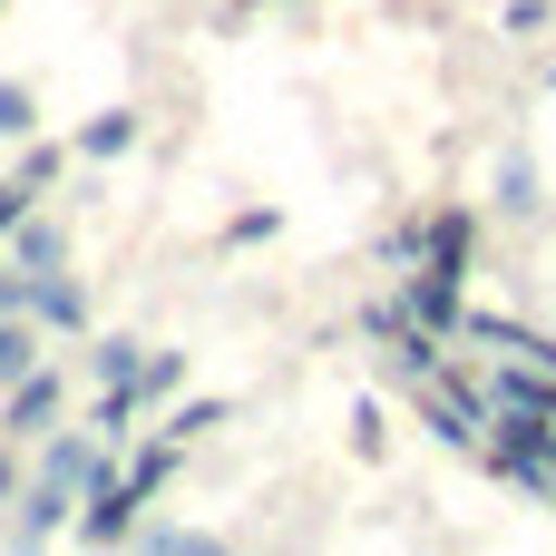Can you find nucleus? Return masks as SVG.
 <instances>
[{
	"instance_id": "9b49d317",
	"label": "nucleus",
	"mask_w": 556,
	"mask_h": 556,
	"mask_svg": "<svg viewBox=\"0 0 556 556\" xmlns=\"http://www.w3.org/2000/svg\"><path fill=\"white\" fill-rule=\"evenodd\" d=\"M10 264H29V274H59V264H68V235H59L49 215H20V225H10Z\"/></svg>"
},
{
	"instance_id": "7ed1b4c3",
	"label": "nucleus",
	"mask_w": 556,
	"mask_h": 556,
	"mask_svg": "<svg viewBox=\"0 0 556 556\" xmlns=\"http://www.w3.org/2000/svg\"><path fill=\"white\" fill-rule=\"evenodd\" d=\"M59 410H68V381L39 362V371H20L0 391V440H39V430H59Z\"/></svg>"
},
{
	"instance_id": "aec40b11",
	"label": "nucleus",
	"mask_w": 556,
	"mask_h": 556,
	"mask_svg": "<svg viewBox=\"0 0 556 556\" xmlns=\"http://www.w3.org/2000/svg\"><path fill=\"white\" fill-rule=\"evenodd\" d=\"M274 225H283V215H274V205H244V215H235V225H225V244H264V235H274Z\"/></svg>"
},
{
	"instance_id": "5701e85b",
	"label": "nucleus",
	"mask_w": 556,
	"mask_h": 556,
	"mask_svg": "<svg viewBox=\"0 0 556 556\" xmlns=\"http://www.w3.org/2000/svg\"><path fill=\"white\" fill-rule=\"evenodd\" d=\"M0 508H20V459H0Z\"/></svg>"
},
{
	"instance_id": "0eeeda50",
	"label": "nucleus",
	"mask_w": 556,
	"mask_h": 556,
	"mask_svg": "<svg viewBox=\"0 0 556 556\" xmlns=\"http://www.w3.org/2000/svg\"><path fill=\"white\" fill-rule=\"evenodd\" d=\"M401 313H410L420 332H440V342H450V332L469 323V303H459V283H440V274H410V283H401Z\"/></svg>"
},
{
	"instance_id": "423d86ee",
	"label": "nucleus",
	"mask_w": 556,
	"mask_h": 556,
	"mask_svg": "<svg viewBox=\"0 0 556 556\" xmlns=\"http://www.w3.org/2000/svg\"><path fill=\"white\" fill-rule=\"evenodd\" d=\"M469 235H479V225H469L459 205H450V215H430V225H420V274H440V283H469Z\"/></svg>"
},
{
	"instance_id": "412c9836",
	"label": "nucleus",
	"mask_w": 556,
	"mask_h": 556,
	"mask_svg": "<svg viewBox=\"0 0 556 556\" xmlns=\"http://www.w3.org/2000/svg\"><path fill=\"white\" fill-rule=\"evenodd\" d=\"M556 20V0H508V39H518V29H547Z\"/></svg>"
},
{
	"instance_id": "f03ea898",
	"label": "nucleus",
	"mask_w": 556,
	"mask_h": 556,
	"mask_svg": "<svg viewBox=\"0 0 556 556\" xmlns=\"http://www.w3.org/2000/svg\"><path fill=\"white\" fill-rule=\"evenodd\" d=\"M29 479H49V489L88 498V489L108 479V440H98V430H39V459H29Z\"/></svg>"
},
{
	"instance_id": "f8f14e48",
	"label": "nucleus",
	"mask_w": 556,
	"mask_h": 556,
	"mask_svg": "<svg viewBox=\"0 0 556 556\" xmlns=\"http://www.w3.org/2000/svg\"><path fill=\"white\" fill-rule=\"evenodd\" d=\"M127 147H137V108H98V117L78 127V156H88V166H108V156H127Z\"/></svg>"
},
{
	"instance_id": "2eb2a0df",
	"label": "nucleus",
	"mask_w": 556,
	"mask_h": 556,
	"mask_svg": "<svg viewBox=\"0 0 556 556\" xmlns=\"http://www.w3.org/2000/svg\"><path fill=\"white\" fill-rule=\"evenodd\" d=\"M186 391V352H147L137 362V401H176Z\"/></svg>"
},
{
	"instance_id": "6e6552de",
	"label": "nucleus",
	"mask_w": 556,
	"mask_h": 556,
	"mask_svg": "<svg viewBox=\"0 0 556 556\" xmlns=\"http://www.w3.org/2000/svg\"><path fill=\"white\" fill-rule=\"evenodd\" d=\"M59 528H78V498H68V489H49V479H29V489H20V528H10V538H20V547H49Z\"/></svg>"
},
{
	"instance_id": "b1692460",
	"label": "nucleus",
	"mask_w": 556,
	"mask_h": 556,
	"mask_svg": "<svg viewBox=\"0 0 556 556\" xmlns=\"http://www.w3.org/2000/svg\"><path fill=\"white\" fill-rule=\"evenodd\" d=\"M274 10H303V0H274Z\"/></svg>"
},
{
	"instance_id": "6ab92c4d",
	"label": "nucleus",
	"mask_w": 556,
	"mask_h": 556,
	"mask_svg": "<svg viewBox=\"0 0 556 556\" xmlns=\"http://www.w3.org/2000/svg\"><path fill=\"white\" fill-rule=\"evenodd\" d=\"M137 547L147 556H205L215 538H205V528H137Z\"/></svg>"
},
{
	"instance_id": "1a4fd4ad",
	"label": "nucleus",
	"mask_w": 556,
	"mask_h": 556,
	"mask_svg": "<svg viewBox=\"0 0 556 556\" xmlns=\"http://www.w3.org/2000/svg\"><path fill=\"white\" fill-rule=\"evenodd\" d=\"M29 323H39V332H88V293H78L68 274H39V283H29Z\"/></svg>"
},
{
	"instance_id": "4468645a",
	"label": "nucleus",
	"mask_w": 556,
	"mask_h": 556,
	"mask_svg": "<svg viewBox=\"0 0 556 556\" xmlns=\"http://www.w3.org/2000/svg\"><path fill=\"white\" fill-rule=\"evenodd\" d=\"M0 137H10V147L39 137V98H29V78H0Z\"/></svg>"
},
{
	"instance_id": "ddd939ff",
	"label": "nucleus",
	"mask_w": 556,
	"mask_h": 556,
	"mask_svg": "<svg viewBox=\"0 0 556 556\" xmlns=\"http://www.w3.org/2000/svg\"><path fill=\"white\" fill-rule=\"evenodd\" d=\"M137 362H147V352H137L127 332H98V342H88V381H98V391H108V381H137Z\"/></svg>"
},
{
	"instance_id": "f257e3e1",
	"label": "nucleus",
	"mask_w": 556,
	"mask_h": 556,
	"mask_svg": "<svg viewBox=\"0 0 556 556\" xmlns=\"http://www.w3.org/2000/svg\"><path fill=\"white\" fill-rule=\"evenodd\" d=\"M410 391H420V420H430V430H440L450 450H469V459L489 450V391H469V381H450L440 362H430V371H410Z\"/></svg>"
},
{
	"instance_id": "a211bd4d",
	"label": "nucleus",
	"mask_w": 556,
	"mask_h": 556,
	"mask_svg": "<svg viewBox=\"0 0 556 556\" xmlns=\"http://www.w3.org/2000/svg\"><path fill=\"white\" fill-rule=\"evenodd\" d=\"M342 440H352V459H381V450H391V420H381L371 401H352V430H342Z\"/></svg>"
},
{
	"instance_id": "4be33fe9",
	"label": "nucleus",
	"mask_w": 556,
	"mask_h": 556,
	"mask_svg": "<svg viewBox=\"0 0 556 556\" xmlns=\"http://www.w3.org/2000/svg\"><path fill=\"white\" fill-rule=\"evenodd\" d=\"M20 215H29V186H20V176H10V186H0V235H10V225H20Z\"/></svg>"
},
{
	"instance_id": "9d476101",
	"label": "nucleus",
	"mask_w": 556,
	"mask_h": 556,
	"mask_svg": "<svg viewBox=\"0 0 556 556\" xmlns=\"http://www.w3.org/2000/svg\"><path fill=\"white\" fill-rule=\"evenodd\" d=\"M186 450H195V440H176V430H147V450H137V459H127L117 479H127L137 498H156V489H166V479L186 469Z\"/></svg>"
},
{
	"instance_id": "20e7f679",
	"label": "nucleus",
	"mask_w": 556,
	"mask_h": 556,
	"mask_svg": "<svg viewBox=\"0 0 556 556\" xmlns=\"http://www.w3.org/2000/svg\"><path fill=\"white\" fill-rule=\"evenodd\" d=\"M137 528H147V498L108 469V479L78 498V538H88V547H137Z\"/></svg>"
},
{
	"instance_id": "dca6fc26",
	"label": "nucleus",
	"mask_w": 556,
	"mask_h": 556,
	"mask_svg": "<svg viewBox=\"0 0 556 556\" xmlns=\"http://www.w3.org/2000/svg\"><path fill=\"white\" fill-rule=\"evenodd\" d=\"M225 420H235V401H215V391H205V401H176V410H166V430H176V440H205V430H225Z\"/></svg>"
},
{
	"instance_id": "f3484780",
	"label": "nucleus",
	"mask_w": 556,
	"mask_h": 556,
	"mask_svg": "<svg viewBox=\"0 0 556 556\" xmlns=\"http://www.w3.org/2000/svg\"><path fill=\"white\" fill-rule=\"evenodd\" d=\"M59 176H68V147H49V137H29V147H20V186L39 195V186H59Z\"/></svg>"
},
{
	"instance_id": "39448f33",
	"label": "nucleus",
	"mask_w": 556,
	"mask_h": 556,
	"mask_svg": "<svg viewBox=\"0 0 556 556\" xmlns=\"http://www.w3.org/2000/svg\"><path fill=\"white\" fill-rule=\"evenodd\" d=\"M489 205H498L508 225H538V215H547V176H538L528 147H508V156L489 166Z\"/></svg>"
}]
</instances>
